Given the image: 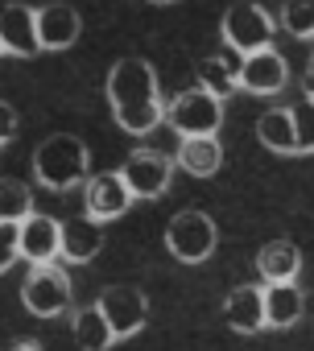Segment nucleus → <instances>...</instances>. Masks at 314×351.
Segmentation results:
<instances>
[{
  "label": "nucleus",
  "mask_w": 314,
  "mask_h": 351,
  "mask_svg": "<svg viewBox=\"0 0 314 351\" xmlns=\"http://www.w3.org/2000/svg\"><path fill=\"white\" fill-rule=\"evenodd\" d=\"M289 83V66L281 58V50H256L240 62V87L252 91V95H277L281 87Z\"/></svg>",
  "instance_id": "obj_12"
},
{
  "label": "nucleus",
  "mask_w": 314,
  "mask_h": 351,
  "mask_svg": "<svg viewBox=\"0 0 314 351\" xmlns=\"http://www.w3.org/2000/svg\"><path fill=\"white\" fill-rule=\"evenodd\" d=\"M215 244H219V232H215V223H211L207 211H178L170 219V228H166V248H170V256L178 265H203V261H211Z\"/></svg>",
  "instance_id": "obj_6"
},
{
  "label": "nucleus",
  "mask_w": 314,
  "mask_h": 351,
  "mask_svg": "<svg viewBox=\"0 0 314 351\" xmlns=\"http://www.w3.org/2000/svg\"><path fill=\"white\" fill-rule=\"evenodd\" d=\"M17 132H21V116H17V108H13L9 99H0V145H9Z\"/></svg>",
  "instance_id": "obj_26"
},
{
  "label": "nucleus",
  "mask_w": 314,
  "mask_h": 351,
  "mask_svg": "<svg viewBox=\"0 0 314 351\" xmlns=\"http://www.w3.org/2000/svg\"><path fill=\"white\" fill-rule=\"evenodd\" d=\"M256 141H261L269 153L293 157V116H289V108H269V112H261V120H256Z\"/></svg>",
  "instance_id": "obj_21"
},
{
  "label": "nucleus",
  "mask_w": 314,
  "mask_h": 351,
  "mask_svg": "<svg viewBox=\"0 0 314 351\" xmlns=\"http://www.w3.org/2000/svg\"><path fill=\"white\" fill-rule=\"evenodd\" d=\"M71 335H75V347H79V351H108V347L116 343L108 318H104L95 306L75 310V318H71Z\"/></svg>",
  "instance_id": "obj_20"
},
{
  "label": "nucleus",
  "mask_w": 314,
  "mask_h": 351,
  "mask_svg": "<svg viewBox=\"0 0 314 351\" xmlns=\"http://www.w3.org/2000/svg\"><path fill=\"white\" fill-rule=\"evenodd\" d=\"M289 116H293V157L314 153V99L289 104Z\"/></svg>",
  "instance_id": "obj_24"
},
{
  "label": "nucleus",
  "mask_w": 314,
  "mask_h": 351,
  "mask_svg": "<svg viewBox=\"0 0 314 351\" xmlns=\"http://www.w3.org/2000/svg\"><path fill=\"white\" fill-rule=\"evenodd\" d=\"M5 351H46V347H42L38 339H17V343H9Z\"/></svg>",
  "instance_id": "obj_28"
},
{
  "label": "nucleus",
  "mask_w": 314,
  "mask_h": 351,
  "mask_svg": "<svg viewBox=\"0 0 314 351\" xmlns=\"http://www.w3.org/2000/svg\"><path fill=\"white\" fill-rule=\"evenodd\" d=\"M170 173H174V161L153 153V149H136L120 165V178L132 191V199H162L170 191Z\"/></svg>",
  "instance_id": "obj_8"
},
{
  "label": "nucleus",
  "mask_w": 314,
  "mask_h": 351,
  "mask_svg": "<svg viewBox=\"0 0 314 351\" xmlns=\"http://www.w3.org/2000/svg\"><path fill=\"white\" fill-rule=\"evenodd\" d=\"M79 34H83V21H79V13L71 5H58L54 0V5L38 9V46L42 50L62 54V50H71L79 42Z\"/></svg>",
  "instance_id": "obj_13"
},
{
  "label": "nucleus",
  "mask_w": 314,
  "mask_h": 351,
  "mask_svg": "<svg viewBox=\"0 0 314 351\" xmlns=\"http://www.w3.org/2000/svg\"><path fill=\"white\" fill-rule=\"evenodd\" d=\"M256 273L265 285H285V281H298L302 273V248L293 240H269L261 252H256Z\"/></svg>",
  "instance_id": "obj_17"
},
{
  "label": "nucleus",
  "mask_w": 314,
  "mask_h": 351,
  "mask_svg": "<svg viewBox=\"0 0 314 351\" xmlns=\"http://www.w3.org/2000/svg\"><path fill=\"white\" fill-rule=\"evenodd\" d=\"M240 54L236 50H219V54H207V58H199L195 62V87H203V91H211L215 99H228L232 91H240Z\"/></svg>",
  "instance_id": "obj_14"
},
{
  "label": "nucleus",
  "mask_w": 314,
  "mask_h": 351,
  "mask_svg": "<svg viewBox=\"0 0 314 351\" xmlns=\"http://www.w3.org/2000/svg\"><path fill=\"white\" fill-rule=\"evenodd\" d=\"M108 104H112L116 124L128 136H149L166 120L162 83H157V71L145 58H120L108 71Z\"/></svg>",
  "instance_id": "obj_1"
},
{
  "label": "nucleus",
  "mask_w": 314,
  "mask_h": 351,
  "mask_svg": "<svg viewBox=\"0 0 314 351\" xmlns=\"http://www.w3.org/2000/svg\"><path fill=\"white\" fill-rule=\"evenodd\" d=\"M34 215V191L17 178H0V223H21Z\"/></svg>",
  "instance_id": "obj_22"
},
{
  "label": "nucleus",
  "mask_w": 314,
  "mask_h": 351,
  "mask_svg": "<svg viewBox=\"0 0 314 351\" xmlns=\"http://www.w3.org/2000/svg\"><path fill=\"white\" fill-rule=\"evenodd\" d=\"M219 34H224L228 50H236L240 58H248V54L273 46L277 21H273V13L265 5H256V0H236V5L224 13V21H219Z\"/></svg>",
  "instance_id": "obj_3"
},
{
  "label": "nucleus",
  "mask_w": 314,
  "mask_h": 351,
  "mask_svg": "<svg viewBox=\"0 0 314 351\" xmlns=\"http://www.w3.org/2000/svg\"><path fill=\"white\" fill-rule=\"evenodd\" d=\"M21 306L34 314V318H58L75 306V281L67 269L54 265H34V273L25 277L21 285Z\"/></svg>",
  "instance_id": "obj_5"
},
{
  "label": "nucleus",
  "mask_w": 314,
  "mask_h": 351,
  "mask_svg": "<svg viewBox=\"0 0 314 351\" xmlns=\"http://www.w3.org/2000/svg\"><path fill=\"white\" fill-rule=\"evenodd\" d=\"M95 310L108 318V326H112L116 339H132L149 322V302H145V293L136 285H108L95 298Z\"/></svg>",
  "instance_id": "obj_7"
},
{
  "label": "nucleus",
  "mask_w": 314,
  "mask_h": 351,
  "mask_svg": "<svg viewBox=\"0 0 314 351\" xmlns=\"http://www.w3.org/2000/svg\"><path fill=\"white\" fill-rule=\"evenodd\" d=\"M0 54L5 58H34V54H42V46H38V9L21 5V0H13V5L0 9Z\"/></svg>",
  "instance_id": "obj_9"
},
{
  "label": "nucleus",
  "mask_w": 314,
  "mask_h": 351,
  "mask_svg": "<svg viewBox=\"0 0 314 351\" xmlns=\"http://www.w3.org/2000/svg\"><path fill=\"white\" fill-rule=\"evenodd\" d=\"M174 165L186 169L191 178H215L219 165H224V145H219V136H191V141H178Z\"/></svg>",
  "instance_id": "obj_18"
},
{
  "label": "nucleus",
  "mask_w": 314,
  "mask_h": 351,
  "mask_svg": "<svg viewBox=\"0 0 314 351\" xmlns=\"http://www.w3.org/2000/svg\"><path fill=\"white\" fill-rule=\"evenodd\" d=\"M34 178L46 191H71L91 178V153L87 141L75 132H54L34 149Z\"/></svg>",
  "instance_id": "obj_2"
},
{
  "label": "nucleus",
  "mask_w": 314,
  "mask_h": 351,
  "mask_svg": "<svg viewBox=\"0 0 314 351\" xmlns=\"http://www.w3.org/2000/svg\"><path fill=\"white\" fill-rule=\"evenodd\" d=\"M104 248V223H95L91 215H75V219H62V244H58V256L71 261V265H91Z\"/></svg>",
  "instance_id": "obj_15"
},
{
  "label": "nucleus",
  "mask_w": 314,
  "mask_h": 351,
  "mask_svg": "<svg viewBox=\"0 0 314 351\" xmlns=\"http://www.w3.org/2000/svg\"><path fill=\"white\" fill-rule=\"evenodd\" d=\"M277 17H281L277 25L289 38H298V42H310L314 38V0H285Z\"/></svg>",
  "instance_id": "obj_23"
},
{
  "label": "nucleus",
  "mask_w": 314,
  "mask_h": 351,
  "mask_svg": "<svg viewBox=\"0 0 314 351\" xmlns=\"http://www.w3.org/2000/svg\"><path fill=\"white\" fill-rule=\"evenodd\" d=\"M302 91H306V99H314V54L306 58V71H302Z\"/></svg>",
  "instance_id": "obj_27"
},
{
  "label": "nucleus",
  "mask_w": 314,
  "mask_h": 351,
  "mask_svg": "<svg viewBox=\"0 0 314 351\" xmlns=\"http://www.w3.org/2000/svg\"><path fill=\"white\" fill-rule=\"evenodd\" d=\"M224 322L236 335H256L265 330V285H236L224 298Z\"/></svg>",
  "instance_id": "obj_16"
},
{
  "label": "nucleus",
  "mask_w": 314,
  "mask_h": 351,
  "mask_svg": "<svg viewBox=\"0 0 314 351\" xmlns=\"http://www.w3.org/2000/svg\"><path fill=\"white\" fill-rule=\"evenodd\" d=\"M0 58H5V54H0Z\"/></svg>",
  "instance_id": "obj_30"
},
{
  "label": "nucleus",
  "mask_w": 314,
  "mask_h": 351,
  "mask_svg": "<svg viewBox=\"0 0 314 351\" xmlns=\"http://www.w3.org/2000/svg\"><path fill=\"white\" fill-rule=\"evenodd\" d=\"M58 244H62V223L54 215H29L17 223V252L29 265H54L58 261Z\"/></svg>",
  "instance_id": "obj_11"
},
{
  "label": "nucleus",
  "mask_w": 314,
  "mask_h": 351,
  "mask_svg": "<svg viewBox=\"0 0 314 351\" xmlns=\"http://www.w3.org/2000/svg\"><path fill=\"white\" fill-rule=\"evenodd\" d=\"M17 228L13 223H0V273H9L13 261H17Z\"/></svg>",
  "instance_id": "obj_25"
},
{
  "label": "nucleus",
  "mask_w": 314,
  "mask_h": 351,
  "mask_svg": "<svg viewBox=\"0 0 314 351\" xmlns=\"http://www.w3.org/2000/svg\"><path fill=\"white\" fill-rule=\"evenodd\" d=\"M166 124L178 132V141L191 136H215L224 124V99H215L203 87H186L166 104Z\"/></svg>",
  "instance_id": "obj_4"
},
{
  "label": "nucleus",
  "mask_w": 314,
  "mask_h": 351,
  "mask_svg": "<svg viewBox=\"0 0 314 351\" xmlns=\"http://www.w3.org/2000/svg\"><path fill=\"white\" fill-rule=\"evenodd\" d=\"M149 5H178V0H149Z\"/></svg>",
  "instance_id": "obj_29"
},
{
  "label": "nucleus",
  "mask_w": 314,
  "mask_h": 351,
  "mask_svg": "<svg viewBox=\"0 0 314 351\" xmlns=\"http://www.w3.org/2000/svg\"><path fill=\"white\" fill-rule=\"evenodd\" d=\"M306 314V293L285 281V285H265V326H277V330H289L298 326V318Z\"/></svg>",
  "instance_id": "obj_19"
},
{
  "label": "nucleus",
  "mask_w": 314,
  "mask_h": 351,
  "mask_svg": "<svg viewBox=\"0 0 314 351\" xmlns=\"http://www.w3.org/2000/svg\"><path fill=\"white\" fill-rule=\"evenodd\" d=\"M128 207H132V191L124 186L120 169L91 173V178H87V215L95 223H112V219L128 215Z\"/></svg>",
  "instance_id": "obj_10"
}]
</instances>
